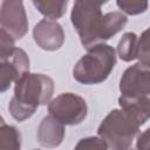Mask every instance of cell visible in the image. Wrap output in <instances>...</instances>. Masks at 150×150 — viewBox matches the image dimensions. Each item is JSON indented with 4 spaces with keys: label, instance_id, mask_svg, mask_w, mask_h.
<instances>
[{
    "label": "cell",
    "instance_id": "3957f363",
    "mask_svg": "<svg viewBox=\"0 0 150 150\" xmlns=\"http://www.w3.org/2000/svg\"><path fill=\"white\" fill-rule=\"evenodd\" d=\"M53 81L40 74H25L18 80L15 95L9 109L12 115L21 121L33 115L40 104H45L52 96Z\"/></svg>",
    "mask_w": 150,
    "mask_h": 150
},
{
    "label": "cell",
    "instance_id": "277c9868",
    "mask_svg": "<svg viewBox=\"0 0 150 150\" xmlns=\"http://www.w3.org/2000/svg\"><path fill=\"white\" fill-rule=\"evenodd\" d=\"M139 124L124 110L111 111L102 121L98 134L114 150H135L134 143Z\"/></svg>",
    "mask_w": 150,
    "mask_h": 150
},
{
    "label": "cell",
    "instance_id": "8992f818",
    "mask_svg": "<svg viewBox=\"0 0 150 150\" xmlns=\"http://www.w3.org/2000/svg\"><path fill=\"white\" fill-rule=\"evenodd\" d=\"M49 111L60 123L76 124L86 117V101L71 93L62 94L49 104Z\"/></svg>",
    "mask_w": 150,
    "mask_h": 150
},
{
    "label": "cell",
    "instance_id": "30bf717a",
    "mask_svg": "<svg viewBox=\"0 0 150 150\" xmlns=\"http://www.w3.org/2000/svg\"><path fill=\"white\" fill-rule=\"evenodd\" d=\"M120 57L124 61H130L137 57V36L134 33H127L118 43Z\"/></svg>",
    "mask_w": 150,
    "mask_h": 150
},
{
    "label": "cell",
    "instance_id": "ba28073f",
    "mask_svg": "<svg viewBox=\"0 0 150 150\" xmlns=\"http://www.w3.org/2000/svg\"><path fill=\"white\" fill-rule=\"evenodd\" d=\"M34 39L43 49H57L63 42L61 26L52 20H42L34 28Z\"/></svg>",
    "mask_w": 150,
    "mask_h": 150
},
{
    "label": "cell",
    "instance_id": "9c48e42d",
    "mask_svg": "<svg viewBox=\"0 0 150 150\" xmlns=\"http://www.w3.org/2000/svg\"><path fill=\"white\" fill-rule=\"evenodd\" d=\"M63 137V127L53 116L43 118L39 129V141L45 146H56Z\"/></svg>",
    "mask_w": 150,
    "mask_h": 150
},
{
    "label": "cell",
    "instance_id": "4fadbf2b",
    "mask_svg": "<svg viewBox=\"0 0 150 150\" xmlns=\"http://www.w3.org/2000/svg\"><path fill=\"white\" fill-rule=\"evenodd\" d=\"M74 150H107V145L103 139L88 137L81 139Z\"/></svg>",
    "mask_w": 150,
    "mask_h": 150
},
{
    "label": "cell",
    "instance_id": "6da1fadb",
    "mask_svg": "<svg viewBox=\"0 0 150 150\" xmlns=\"http://www.w3.org/2000/svg\"><path fill=\"white\" fill-rule=\"evenodd\" d=\"M102 2L79 1L74 5L71 21L80 34L83 46L88 49L93 45L109 39L127 23V18L121 13L101 14Z\"/></svg>",
    "mask_w": 150,
    "mask_h": 150
},
{
    "label": "cell",
    "instance_id": "7c38bea8",
    "mask_svg": "<svg viewBox=\"0 0 150 150\" xmlns=\"http://www.w3.org/2000/svg\"><path fill=\"white\" fill-rule=\"evenodd\" d=\"M39 11L45 14L50 20L59 18L63 13V8L67 6V2H34Z\"/></svg>",
    "mask_w": 150,
    "mask_h": 150
},
{
    "label": "cell",
    "instance_id": "5b68a950",
    "mask_svg": "<svg viewBox=\"0 0 150 150\" xmlns=\"http://www.w3.org/2000/svg\"><path fill=\"white\" fill-rule=\"evenodd\" d=\"M115 53L109 46H93L74 68V77L86 84L98 83L105 80L114 68Z\"/></svg>",
    "mask_w": 150,
    "mask_h": 150
},
{
    "label": "cell",
    "instance_id": "52a82bcc",
    "mask_svg": "<svg viewBox=\"0 0 150 150\" xmlns=\"http://www.w3.org/2000/svg\"><path fill=\"white\" fill-rule=\"evenodd\" d=\"M2 29L9 28L8 35L14 39H20L26 32V15L21 2H5L1 13Z\"/></svg>",
    "mask_w": 150,
    "mask_h": 150
},
{
    "label": "cell",
    "instance_id": "8fae6325",
    "mask_svg": "<svg viewBox=\"0 0 150 150\" xmlns=\"http://www.w3.org/2000/svg\"><path fill=\"white\" fill-rule=\"evenodd\" d=\"M137 57L141 60L139 63L150 66V27L137 41Z\"/></svg>",
    "mask_w": 150,
    "mask_h": 150
},
{
    "label": "cell",
    "instance_id": "5bb4252c",
    "mask_svg": "<svg viewBox=\"0 0 150 150\" xmlns=\"http://www.w3.org/2000/svg\"><path fill=\"white\" fill-rule=\"evenodd\" d=\"M118 7L123 11H125L127 13L129 14H137V13H141V12H144L148 4L146 2H136V1H129V2H121L118 1L117 2Z\"/></svg>",
    "mask_w": 150,
    "mask_h": 150
},
{
    "label": "cell",
    "instance_id": "7a4b0ae2",
    "mask_svg": "<svg viewBox=\"0 0 150 150\" xmlns=\"http://www.w3.org/2000/svg\"><path fill=\"white\" fill-rule=\"evenodd\" d=\"M120 104L139 125L150 118V66L137 63L121 79Z\"/></svg>",
    "mask_w": 150,
    "mask_h": 150
}]
</instances>
